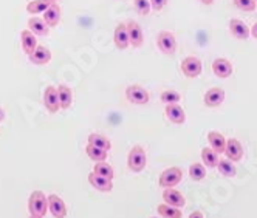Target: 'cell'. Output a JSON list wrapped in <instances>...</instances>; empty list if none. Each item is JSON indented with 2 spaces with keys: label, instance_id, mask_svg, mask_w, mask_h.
<instances>
[{
  "label": "cell",
  "instance_id": "cell-1",
  "mask_svg": "<svg viewBox=\"0 0 257 218\" xmlns=\"http://www.w3.org/2000/svg\"><path fill=\"white\" fill-rule=\"evenodd\" d=\"M48 210V196L42 190H33L28 198V212L31 216L44 218Z\"/></svg>",
  "mask_w": 257,
  "mask_h": 218
},
{
  "label": "cell",
  "instance_id": "cell-2",
  "mask_svg": "<svg viewBox=\"0 0 257 218\" xmlns=\"http://www.w3.org/2000/svg\"><path fill=\"white\" fill-rule=\"evenodd\" d=\"M146 164H148V155H146V150L141 147V145H135L127 155V167L132 172L138 173L146 167Z\"/></svg>",
  "mask_w": 257,
  "mask_h": 218
},
{
  "label": "cell",
  "instance_id": "cell-3",
  "mask_svg": "<svg viewBox=\"0 0 257 218\" xmlns=\"http://www.w3.org/2000/svg\"><path fill=\"white\" fill-rule=\"evenodd\" d=\"M125 98L131 104L135 105H146L151 99L149 92L141 85H128L125 88Z\"/></svg>",
  "mask_w": 257,
  "mask_h": 218
},
{
  "label": "cell",
  "instance_id": "cell-4",
  "mask_svg": "<svg viewBox=\"0 0 257 218\" xmlns=\"http://www.w3.org/2000/svg\"><path fill=\"white\" fill-rule=\"evenodd\" d=\"M181 179H183V170L177 166L174 167H169L164 170L161 175H160V186L163 189H172L175 187L178 183H181Z\"/></svg>",
  "mask_w": 257,
  "mask_h": 218
},
{
  "label": "cell",
  "instance_id": "cell-5",
  "mask_svg": "<svg viewBox=\"0 0 257 218\" xmlns=\"http://www.w3.org/2000/svg\"><path fill=\"white\" fill-rule=\"evenodd\" d=\"M157 45L160 48V51L163 54H168V56H172L177 50V41L175 36L171 31H160L157 36Z\"/></svg>",
  "mask_w": 257,
  "mask_h": 218
},
{
  "label": "cell",
  "instance_id": "cell-6",
  "mask_svg": "<svg viewBox=\"0 0 257 218\" xmlns=\"http://www.w3.org/2000/svg\"><path fill=\"white\" fill-rule=\"evenodd\" d=\"M181 71H183V75H185L186 78H198L200 76V73L201 70H203V65H201V61L195 56H188L183 59L181 62Z\"/></svg>",
  "mask_w": 257,
  "mask_h": 218
},
{
  "label": "cell",
  "instance_id": "cell-7",
  "mask_svg": "<svg viewBox=\"0 0 257 218\" xmlns=\"http://www.w3.org/2000/svg\"><path fill=\"white\" fill-rule=\"evenodd\" d=\"M44 105L50 113H58V110L61 108V102H59V93L58 88H54L53 85H48L44 92Z\"/></svg>",
  "mask_w": 257,
  "mask_h": 218
},
{
  "label": "cell",
  "instance_id": "cell-8",
  "mask_svg": "<svg viewBox=\"0 0 257 218\" xmlns=\"http://www.w3.org/2000/svg\"><path fill=\"white\" fill-rule=\"evenodd\" d=\"M223 101H225V90L220 88V87L209 88L208 92L205 93V96H203V102L209 108H215L218 105H222Z\"/></svg>",
  "mask_w": 257,
  "mask_h": 218
},
{
  "label": "cell",
  "instance_id": "cell-9",
  "mask_svg": "<svg viewBox=\"0 0 257 218\" xmlns=\"http://www.w3.org/2000/svg\"><path fill=\"white\" fill-rule=\"evenodd\" d=\"M48 210L54 218H65L67 216V206L64 199L58 195H48Z\"/></svg>",
  "mask_w": 257,
  "mask_h": 218
},
{
  "label": "cell",
  "instance_id": "cell-10",
  "mask_svg": "<svg viewBox=\"0 0 257 218\" xmlns=\"http://www.w3.org/2000/svg\"><path fill=\"white\" fill-rule=\"evenodd\" d=\"M212 71H214V75L217 78L226 79V78H229L232 75L234 68H232V64L228 59H225V58H217L212 62Z\"/></svg>",
  "mask_w": 257,
  "mask_h": 218
},
{
  "label": "cell",
  "instance_id": "cell-11",
  "mask_svg": "<svg viewBox=\"0 0 257 218\" xmlns=\"http://www.w3.org/2000/svg\"><path fill=\"white\" fill-rule=\"evenodd\" d=\"M163 199L166 204H169L172 207H178V209H183V206L186 204V199H185V196H183V193L174 187L163 190Z\"/></svg>",
  "mask_w": 257,
  "mask_h": 218
},
{
  "label": "cell",
  "instance_id": "cell-12",
  "mask_svg": "<svg viewBox=\"0 0 257 218\" xmlns=\"http://www.w3.org/2000/svg\"><path fill=\"white\" fill-rule=\"evenodd\" d=\"M164 115L166 118L172 122V124H185L186 122V113L185 110L178 105V104H171V105H166L164 107Z\"/></svg>",
  "mask_w": 257,
  "mask_h": 218
},
{
  "label": "cell",
  "instance_id": "cell-13",
  "mask_svg": "<svg viewBox=\"0 0 257 218\" xmlns=\"http://www.w3.org/2000/svg\"><path fill=\"white\" fill-rule=\"evenodd\" d=\"M127 31H128V39H131V45L135 48H140L144 44V34L143 30L140 27V24H137L135 21H128L127 24Z\"/></svg>",
  "mask_w": 257,
  "mask_h": 218
},
{
  "label": "cell",
  "instance_id": "cell-14",
  "mask_svg": "<svg viewBox=\"0 0 257 218\" xmlns=\"http://www.w3.org/2000/svg\"><path fill=\"white\" fill-rule=\"evenodd\" d=\"M226 156L229 161L232 162H237V161H240L242 156H243V147H242V144L238 139L235 138H229L226 141V150H225Z\"/></svg>",
  "mask_w": 257,
  "mask_h": 218
},
{
  "label": "cell",
  "instance_id": "cell-15",
  "mask_svg": "<svg viewBox=\"0 0 257 218\" xmlns=\"http://www.w3.org/2000/svg\"><path fill=\"white\" fill-rule=\"evenodd\" d=\"M88 183H90L91 187H95L96 190L104 192V193H107V192H110V190L113 189L112 179L104 178V176H99V175H96L95 172H91V173L88 175Z\"/></svg>",
  "mask_w": 257,
  "mask_h": 218
},
{
  "label": "cell",
  "instance_id": "cell-16",
  "mask_svg": "<svg viewBox=\"0 0 257 218\" xmlns=\"http://www.w3.org/2000/svg\"><path fill=\"white\" fill-rule=\"evenodd\" d=\"M113 42L118 50H125L131 45V39H128V31L125 24H118L113 33Z\"/></svg>",
  "mask_w": 257,
  "mask_h": 218
},
{
  "label": "cell",
  "instance_id": "cell-17",
  "mask_svg": "<svg viewBox=\"0 0 257 218\" xmlns=\"http://www.w3.org/2000/svg\"><path fill=\"white\" fill-rule=\"evenodd\" d=\"M229 31L235 39H240V41H245L251 36V30L248 28V25L238 19L229 21Z\"/></svg>",
  "mask_w": 257,
  "mask_h": 218
},
{
  "label": "cell",
  "instance_id": "cell-18",
  "mask_svg": "<svg viewBox=\"0 0 257 218\" xmlns=\"http://www.w3.org/2000/svg\"><path fill=\"white\" fill-rule=\"evenodd\" d=\"M226 141L228 139H225V136L222 133H218L215 130L208 132V142L211 144V149L214 152H217L218 155L226 150Z\"/></svg>",
  "mask_w": 257,
  "mask_h": 218
},
{
  "label": "cell",
  "instance_id": "cell-19",
  "mask_svg": "<svg viewBox=\"0 0 257 218\" xmlns=\"http://www.w3.org/2000/svg\"><path fill=\"white\" fill-rule=\"evenodd\" d=\"M21 41H22V48L28 56H31V54L34 53V50L39 47L38 39H36V34H33L30 30H24L21 33Z\"/></svg>",
  "mask_w": 257,
  "mask_h": 218
},
{
  "label": "cell",
  "instance_id": "cell-20",
  "mask_svg": "<svg viewBox=\"0 0 257 218\" xmlns=\"http://www.w3.org/2000/svg\"><path fill=\"white\" fill-rule=\"evenodd\" d=\"M44 21L45 24L53 28V27H58V24L61 22V8L58 5V2H54L45 13H44Z\"/></svg>",
  "mask_w": 257,
  "mask_h": 218
},
{
  "label": "cell",
  "instance_id": "cell-21",
  "mask_svg": "<svg viewBox=\"0 0 257 218\" xmlns=\"http://www.w3.org/2000/svg\"><path fill=\"white\" fill-rule=\"evenodd\" d=\"M28 58L36 65H45V64H48L51 61V51L47 47L39 45L38 48L34 50V53L31 54V56H28Z\"/></svg>",
  "mask_w": 257,
  "mask_h": 218
},
{
  "label": "cell",
  "instance_id": "cell-22",
  "mask_svg": "<svg viewBox=\"0 0 257 218\" xmlns=\"http://www.w3.org/2000/svg\"><path fill=\"white\" fill-rule=\"evenodd\" d=\"M28 30L36 36H48L50 34V27L45 24V21L39 19V17H36V16H33L28 21Z\"/></svg>",
  "mask_w": 257,
  "mask_h": 218
},
{
  "label": "cell",
  "instance_id": "cell-23",
  "mask_svg": "<svg viewBox=\"0 0 257 218\" xmlns=\"http://www.w3.org/2000/svg\"><path fill=\"white\" fill-rule=\"evenodd\" d=\"M58 93H59V102H61V108L67 110V108L71 107L73 104V90L64 84H61L58 87Z\"/></svg>",
  "mask_w": 257,
  "mask_h": 218
},
{
  "label": "cell",
  "instance_id": "cell-24",
  "mask_svg": "<svg viewBox=\"0 0 257 218\" xmlns=\"http://www.w3.org/2000/svg\"><path fill=\"white\" fill-rule=\"evenodd\" d=\"M88 144L95 145V147H99V149H104V150H110L112 149V142H110V139L101 133H91L88 135Z\"/></svg>",
  "mask_w": 257,
  "mask_h": 218
},
{
  "label": "cell",
  "instance_id": "cell-25",
  "mask_svg": "<svg viewBox=\"0 0 257 218\" xmlns=\"http://www.w3.org/2000/svg\"><path fill=\"white\" fill-rule=\"evenodd\" d=\"M54 2L53 0H33V2H30L27 5V11L30 14H39V13H45Z\"/></svg>",
  "mask_w": 257,
  "mask_h": 218
},
{
  "label": "cell",
  "instance_id": "cell-26",
  "mask_svg": "<svg viewBox=\"0 0 257 218\" xmlns=\"http://www.w3.org/2000/svg\"><path fill=\"white\" fill-rule=\"evenodd\" d=\"M85 153H87V156L91 161H95V162H104V161H107V153L108 152L104 150V149L95 147V145H91V144H87Z\"/></svg>",
  "mask_w": 257,
  "mask_h": 218
},
{
  "label": "cell",
  "instance_id": "cell-27",
  "mask_svg": "<svg viewBox=\"0 0 257 218\" xmlns=\"http://www.w3.org/2000/svg\"><path fill=\"white\" fill-rule=\"evenodd\" d=\"M157 212L161 218H181L183 216V212L181 209L178 207H172L166 203H163V204H158L157 207Z\"/></svg>",
  "mask_w": 257,
  "mask_h": 218
},
{
  "label": "cell",
  "instance_id": "cell-28",
  "mask_svg": "<svg viewBox=\"0 0 257 218\" xmlns=\"http://www.w3.org/2000/svg\"><path fill=\"white\" fill-rule=\"evenodd\" d=\"M201 161L206 167H217L218 164V153L214 152L211 147H203L201 149Z\"/></svg>",
  "mask_w": 257,
  "mask_h": 218
},
{
  "label": "cell",
  "instance_id": "cell-29",
  "mask_svg": "<svg viewBox=\"0 0 257 218\" xmlns=\"http://www.w3.org/2000/svg\"><path fill=\"white\" fill-rule=\"evenodd\" d=\"M189 176L194 181H201L206 176V166L201 164V162H194L189 167Z\"/></svg>",
  "mask_w": 257,
  "mask_h": 218
},
{
  "label": "cell",
  "instance_id": "cell-30",
  "mask_svg": "<svg viewBox=\"0 0 257 218\" xmlns=\"http://www.w3.org/2000/svg\"><path fill=\"white\" fill-rule=\"evenodd\" d=\"M93 172L99 176H104V178H108V179H113V167L108 164L107 161L104 162H96L95 167H93Z\"/></svg>",
  "mask_w": 257,
  "mask_h": 218
},
{
  "label": "cell",
  "instance_id": "cell-31",
  "mask_svg": "<svg viewBox=\"0 0 257 218\" xmlns=\"http://www.w3.org/2000/svg\"><path fill=\"white\" fill-rule=\"evenodd\" d=\"M161 102L166 104V105H171V104H178L181 101V95L177 92V90H164L160 96Z\"/></svg>",
  "mask_w": 257,
  "mask_h": 218
},
{
  "label": "cell",
  "instance_id": "cell-32",
  "mask_svg": "<svg viewBox=\"0 0 257 218\" xmlns=\"http://www.w3.org/2000/svg\"><path fill=\"white\" fill-rule=\"evenodd\" d=\"M217 169H218V172L222 173L223 176H228V178L234 176L235 172H237V170H235V166L232 164V161H229V159H222V161H218Z\"/></svg>",
  "mask_w": 257,
  "mask_h": 218
},
{
  "label": "cell",
  "instance_id": "cell-33",
  "mask_svg": "<svg viewBox=\"0 0 257 218\" xmlns=\"http://www.w3.org/2000/svg\"><path fill=\"white\" fill-rule=\"evenodd\" d=\"M134 5H135L137 13L141 16H148L152 11L151 0H134Z\"/></svg>",
  "mask_w": 257,
  "mask_h": 218
},
{
  "label": "cell",
  "instance_id": "cell-34",
  "mask_svg": "<svg viewBox=\"0 0 257 218\" xmlns=\"http://www.w3.org/2000/svg\"><path fill=\"white\" fill-rule=\"evenodd\" d=\"M235 8L242 10L245 13H252L255 11V0H232Z\"/></svg>",
  "mask_w": 257,
  "mask_h": 218
},
{
  "label": "cell",
  "instance_id": "cell-35",
  "mask_svg": "<svg viewBox=\"0 0 257 218\" xmlns=\"http://www.w3.org/2000/svg\"><path fill=\"white\" fill-rule=\"evenodd\" d=\"M166 4H168V0H151L152 10H154V11H157V13L163 11V8L166 7Z\"/></svg>",
  "mask_w": 257,
  "mask_h": 218
},
{
  "label": "cell",
  "instance_id": "cell-36",
  "mask_svg": "<svg viewBox=\"0 0 257 218\" xmlns=\"http://www.w3.org/2000/svg\"><path fill=\"white\" fill-rule=\"evenodd\" d=\"M189 218H203V213H201L200 210H194V212H191Z\"/></svg>",
  "mask_w": 257,
  "mask_h": 218
},
{
  "label": "cell",
  "instance_id": "cell-37",
  "mask_svg": "<svg viewBox=\"0 0 257 218\" xmlns=\"http://www.w3.org/2000/svg\"><path fill=\"white\" fill-rule=\"evenodd\" d=\"M251 36H252L254 39H257V22L251 27Z\"/></svg>",
  "mask_w": 257,
  "mask_h": 218
},
{
  "label": "cell",
  "instance_id": "cell-38",
  "mask_svg": "<svg viewBox=\"0 0 257 218\" xmlns=\"http://www.w3.org/2000/svg\"><path fill=\"white\" fill-rule=\"evenodd\" d=\"M4 119H5V110H4L2 107H0V122H2Z\"/></svg>",
  "mask_w": 257,
  "mask_h": 218
},
{
  "label": "cell",
  "instance_id": "cell-39",
  "mask_svg": "<svg viewBox=\"0 0 257 218\" xmlns=\"http://www.w3.org/2000/svg\"><path fill=\"white\" fill-rule=\"evenodd\" d=\"M201 4H205V5H212L214 4V0H200Z\"/></svg>",
  "mask_w": 257,
  "mask_h": 218
},
{
  "label": "cell",
  "instance_id": "cell-40",
  "mask_svg": "<svg viewBox=\"0 0 257 218\" xmlns=\"http://www.w3.org/2000/svg\"><path fill=\"white\" fill-rule=\"evenodd\" d=\"M30 218H41V216H31V215H30Z\"/></svg>",
  "mask_w": 257,
  "mask_h": 218
},
{
  "label": "cell",
  "instance_id": "cell-41",
  "mask_svg": "<svg viewBox=\"0 0 257 218\" xmlns=\"http://www.w3.org/2000/svg\"><path fill=\"white\" fill-rule=\"evenodd\" d=\"M149 218H157V216H149Z\"/></svg>",
  "mask_w": 257,
  "mask_h": 218
},
{
  "label": "cell",
  "instance_id": "cell-42",
  "mask_svg": "<svg viewBox=\"0 0 257 218\" xmlns=\"http://www.w3.org/2000/svg\"><path fill=\"white\" fill-rule=\"evenodd\" d=\"M53 2H58V0H53Z\"/></svg>",
  "mask_w": 257,
  "mask_h": 218
},
{
  "label": "cell",
  "instance_id": "cell-43",
  "mask_svg": "<svg viewBox=\"0 0 257 218\" xmlns=\"http://www.w3.org/2000/svg\"><path fill=\"white\" fill-rule=\"evenodd\" d=\"M255 2H257V0H255Z\"/></svg>",
  "mask_w": 257,
  "mask_h": 218
}]
</instances>
